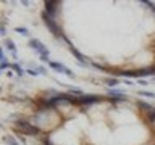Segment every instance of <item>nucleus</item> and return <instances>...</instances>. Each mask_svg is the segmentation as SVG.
I'll return each instance as SVG.
<instances>
[{
    "mask_svg": "<svg viewBox=\"0 0 155 145\" xmlns=\"http://www.w3.org/2000/svg\"><path fill=\"white\" fill-rule=\"evenodd\" d=\"M11 68H13L15 71H16V72H18V74H23V69H21V68L18 66V64H11Z\"/></svg>",
    "mask_w": 155,
    "mask_h": 145,
    "instance_id": "39448f33",
    "label": "nucleus"
},
{
    "mask_svg": "<svg viewBox=\"0 0 155 145\" xmlns=\"http://www.w3.org/2000/svg\"><path fill=\"white\" fill-rule=\"evenodd\" d=\"M49 64H50V68H53V69H57V71H60V72H66L70 77H75V74L66 68V66H63V64H60V63H57V61H49Z\"/></svg>",
    "mask_w": 155,
    "mask_h": 145,
    "instance_id": "f257e3e1",
    "label": "nucleus"
},
{
    "mask_svg": "<svg viewBox=\"0 0 155 145\" xmlns=\"http://www.w3.org/2000/svg\"><path fill=\"white\" fill-rule=\"evenodd\" d=\"M6 68H8V61H6L5 52H2V69H6Z\"/></svg>",
    "mask_w": 155,
    "mask_h": 145,
    "instance_id": "7ed1b4c3",
    "label": "nucleus"
},
{
    "mask_svg": "<svg viewBox=\"0 0 155 145\" xmlns=\"http://www.w3.org/2000/svg\"><path fill=\"white\" fill-rule=\"evenodd\" d=\"M139 93H141V95H147V97H152V98L155 97V93H150V92H142V90H141Z\"/></svg>",
    "mask_w": 155,
    "mask_h": 145,
    "instance_id": "423d86ee",
    "label": "nucleus"
},
{
    "mask_svg": "<svg viewBox=\"0 0 155 145\" xmlns=\"http://www.w3.org/2000/svg\"><path fill=\"white\" fill-rule=\"evenodd\" d=\"M15 31H18L21 35H29V31H28V29H24V27H16Z\"/></svg>",
    "mask_w": 155,
    "mask_h": 145,
    "instance_id": "20e7f679",
    "label": "nucleus"
},
{
    "mask_svg": "<svg viewBox=\"0 0 155 145\" xmlns=\"http://www.w3.org/2000/svg\"><path fill=\"white\" fill-rule=\"evenodd\" d=\"M5 44H6V48L11 50L13 53H16V47H15V42H11L10 39H5Z\"/></svg>",
    "mask_w": 155,
    "mask_h": 145,
    "instance_id": "f03ea898",
    "label": "nucleus"
}]
</instances>
